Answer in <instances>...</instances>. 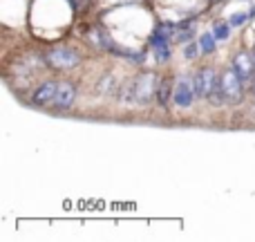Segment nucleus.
Wrapping results in <instances>:
<instances>
[{"label":"nucleus","instance_id":"15","mask_svg":"<svg viewBox=\"0 0 255 242\" xmlns=\"http://www.w3.org/2000/svg\"><path fill=\"white\" fill-rule=\"evenodd\" d=\"M112 88H115V79H112V74H103V79L99 81V92L106 94V92H110Z\"/></svg>","mask_w":255,"mask_h":242},{"label":"nucleus","instance_id":"17","mask_svg":"<svg viewBox=\"0 0 255 242\" xmlns=\"http://www.w3.org/2000/svg\"><path fill=\"white\" fill-rule=\"evenodd\" d=\"M247 16H249V20H253V18H255V2H253V7L247 11Z\"/></svg>","mask_w":255,"mask_h":242},{"label":"nucleus","instance_id":"8","mask_svg":"<svg viewBox=\"0 0 255 242\" xmlns=\"http://www.w3.org/2000/svg\"><path fill=\"white\" fill-rule=\"evenodd\" d=\"M56 90H58V81H43L40 85H36V90L31 92L29 101L31 106H52L54 97H56Z\"/></svg>","mask_w":255,"mask_h":242},{"label":"nucleus","instance_id":"1","mask_svg":"<svg viewBox=\"0 0 255 242\" xmlns=\"http://www.w3.org/2000/svg\"><path fill=\"white\" fill-rule=\"evenodd\" d=\"M159 74L150 70H141L139 74L132 79V88H134V103L139 106H148L154 97H157V88H159Z\"/></svg>","mask_w":255,"mask_h":242},{"label":"nucleus","instance_id":"3","mask_svg":"<svg viewBox=\"0 0 255 242\" xmlns=\"http://www.w3.org/2000/svg\"><path fill=\"white\" fill-rule=\"evenodd\" d=\"M220 83H222V90H224L226 103L238 106L244 97V81L240 79V74L233 70V65L226 67V70L220 74Z\"/></svg>","mask_w":255,"mask_h":242},{"label":"nucleus","instance_id":"18","mask_svg":"<svg viewBox=\"0 0 255 242\" xmlns=\"http://www.w3.org/2000/svg\"><path fill=\"white\" fill-rule=\"evenodd\" d=\"M251 92H253V97H255V79L251 81Z\"/></svg>","mask_w":255,"mask_h":242},{"label":"nucleus","instance_id":"19","mask_svg":"<svg viewBox=\"0 0 255 242\" xmlns=\"http://www.w3.org/2000/svg\"><path fill=\"white\" fill-rule=\"evenodd\" d=\"M253 52H255V49H253Z\"/></svg>","mask_w":255,"mask_h":242},{"label":"nucleus","instance_id":"5","mask_svg":"<svg viewBox=\"0 0 255 242\" xmlns=\"http://www.w3.org/2000/svg\"><path fill=\"white\" fill-rule=\"evenodd\" d=\"M233 70L240 74V79L244 83H251L255 79V52H249V49H238L233 54Z\"/></svg>","mask_w":255,"mask_h":242},{"label":"nucleus","instance_id":"4","mask_svg":"<svg viewBox=\"0 0 255 242\" xmlns=\"http://www.w3.org/2000/svg\"><path fill=\"white\" fill-rule=\"evenodd\" d=\"M190 79H193V90H195V97L197 99H206L208 94L220 85V74H217L211 65L199 67Z\"/></svg>","mask_w":255,"mask_h":242},{"label":"nucleus","instance_id":"2","mask_svg":"<svg viewBox=\"0 0 255 242\" xmlns=\"http://www.w3.org/2000/svg\"><path fill=\"white\" fill-rule=\"evenodd\" d=\"M45 63L52 70H74L81 63V54L74 47H52L45 52Z\"/></svg>","mask_w":255,"mask_h":242},{"label":"nucleus","instance_id":"6","mask_svg":"<svg viewBox=\"0 0 255 242\" xmlns=\"http://www.w3.org/2000/svg\"><path fill=\"white\" fill-rule=\"evenodd\" d=\"M195 90H193V79L190 76H179V81L175 83V92H172V103L177 108H190L195 103Z\"/></svg>","mask_w":255,"mask_h":242},{"label":"nucleus","instance_id":"9","mask_svg":"<svg viewBox=\"0 0 255 242\" xmlns=\"http://www.w3.org/2000/svg\"><path fill=\"white\" fill-rule=\"evenodd\" d=\"M148 43H150V47H152L154 58H157L159 63L170 61V38H168V36H163L159 29H154L152 34H150Z\"/></svg>","mask_w":255,"mask_h":242},{"label":"nucleus","instance_id":"16","mask_svg":"<svg viewBox=\"0 0 255 242\" xmlns=\"http://www.w3.org/2000/svg\"><path fill=\"white\" fill-rule=\"evenodd\" d=\"M247 20H249V16H247V13H233V16L229 18L231 27H242Z\"/></svg>","mask_w":255,"mask_h":242},{"label":"nucleus","instance_id":"7","mask_svg":"<svg viewBox=\"0 0 255 242\" xmlns=\"http://www.w3.org/2000/svg\"><path fill=\"white\" fill-rule=\"evenodd\" d=\"M74 103H76V83L58 81V90L52 101V108H56V110H72Z\"/></svg>","mask_w":255,"mask_h":242},{"label":"nucleus","instance_id":"13","mask_svg":"<svg viewBox=\"0 0 255 242\" xmlns=\"http://www.w3.org/2000/svg\"><path fill=\"white\" fill-rule=\"evenodd\" d=\"M193 38H195V25H190V27H181V29H177V36H175L177 43L186 45V43H190Z\"/></svg>","mask_w":255,"mask_h":242},{"label":"nucleus","instance_id":"12","mask_svg":"<svg viewBox=\"0 0 255 242\" xmlns=\"http://www.w3.org/2000/svg\"><path fill=\"white\" fill-rule=\"evenodd\" d=\"M213 34H215L217 40H226L231 36V22H220L217 20L215 25H213Z\"/></svg>","mask_w":255,"mask_h":242},{"label":"nucleus","instance_id":"14","mask_svg":"<svg viewBox=\"0 0 255 242\" xmlns=\"http://www.w3.org/2000/svg\"><path fill=\"white\" fill-rule=\"evenodd\" d=\"M202 54V45H199V40H190V43H186L184 47V56L188 58V61H195V58Z\"/></svg>","mask_w":255,"mask_h":242},{"label":"nucleus","instance_id":"11","mask_svg":"<svg viewBox=\"0 0 255 242\" xmlns=\"http://www.w3.org/2000/svg\"><path fill=\"white\" fill-rule=\"evenodd\" d=\"M199 45H202V54L204 56H211V54H215L217 49V38L213 31H204L202 36H199Z\"/></svg>","mask_w":255,"mask_h":242},{"label":"nucleus","instance_id":"10","mask_svg":"<svg viewBox=\"0 0 255 242\" xmlns=\"http://www.w3.org/2000/svg\"><path fill=\"white\" fill-rule=\"evenodd\" d=\"M172 92H175V85H172V79L170 76H163L161 81H159V88H157V106L161 108V110H168V106H170V99H172Z\"/></svg>","mask_w":255,"mask_h":242}]
</instances>
